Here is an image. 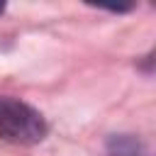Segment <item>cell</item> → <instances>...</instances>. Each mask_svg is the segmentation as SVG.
Here are the masks:
<instances>
[{"instance_id":"obj_3","label":"cell","mask_w":156,"mask_h":156,"mask_svg":"<svg viewBox=\"0 0 156 156\" xmlns=\"http://www.w3.org/2000/svg\"><path fill=\"white\" fill-rule=\"evenodd\" d=\"M2 10H5V5H2V2H0V12H2Z\"/></svg>"},{"instance_id":"obj_1","label":"cell","mask_w":156,"mask_h":156,"mask_svg":"<svg viewBox=\"0 0 156 156\" xmlns=\"http://www.w3.org/2000/svg\"><path fill=\"white\" fill-rule=\"evenodd\" d=\"M46 132L49 127L39 110L17 98L0 95V139L29 146L39 144L46 136Z\"/></svg>"},{"instance_id":"obj_2","label":"cell","mask_w":156,"mask_h":156,"mask_svg":"<svg viewBox=\"0 0 156 156\" xmlns=\"http://www.w3.org/2000/svg\"><path fill=\"white\" fill-rule=\"evenodd\" d=\"M107 151H110V156H144L141 144L134 136H129V134L112 136L110 144H107Z\"/></svg>"}]
</instances>
